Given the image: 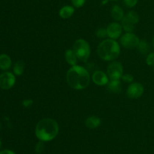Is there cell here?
<instances>
[{"instance_id": "obj_30", "label": "cell", "mask_w": 154, "mask_h": 154, "mask_svg": "<svg viewBox=\"0 0 154 154\" xmlns=\"http://www.w3.org/2000/svg\"><path fill=\"white\" fill-rule=\"evenodd\" d=\"M153 48H154V36L153 38Z\"/></svg>"}, {"instance_id": "obj_18", "label": "cell", "mask_w": 154, "mask_h": 154, "mask_svg": "<svg viewBox=\"0 0 154 154\" xmlns=\"http://www.w3.org/2000/svg\"><path fill=\"white\" fill-rule=\"evenodd\" d=\"M24 69H25V64H24V62L22 61V60L17 61L13 68L14 73L17 75H22L24 72Z\"/></svg>"}, {"instance_id": "obj_14", "label": "cell", "mask_w": 154, "mask_h": 154, "mask_svg": "<svg viewBox=\"0 0 154 154\" xmlns=\"http://www.w3.org/2000/svg\"><path fill=\"white\" fill-rule=\"evenodd\" d=\"M108 88L111 92L120 93L122 90V85L120 79H111V82H108Z\"/></svg>"}, {"instance_id": "obj_22", "label": "cell", "mask_w": 154, "mask_h": 154, "mask_svg": "<svg viewBox=\"0 0 154 154\" xmlns=\"http://www.w3.org/2000/svg\"><path fill=\"white\" fill-rule=\"evenodd\" d=\"M96 36L98 38H100V39H103V38L106 37L108 36L107 34V30L105 28H100L97 30L96 32Z\"/></svg>"}, {"instance_id": "obj_4", "label": "cell", "mask_w": 154, "mask_h": 154, "mask_svg": "<svg viewBox=\"0 0 154 154\" xmlns=\"http://www.w3.org/2000/svg\"><path fill=\"white\" fill-rule=\"evenodd\" d=\"M73 51H75L78 59L81 61L86 62L90 55V47L88 42L82 39L75 41L73 45Z\"/></svg>"}, {"instance_id": "obj_33", "label": "cell", "mask_w": 154, "mask_h": 154, "mask_svg": "<svg viewBox=\"0 0 154 154\" xmlns=\"http://www.w3.org/2000/svg\"><path fill=\"white\" fill-rule=\"evenodd\" d=\"M153 69H154V65H153Z\"/></svg>"}, {"instance_id": "obj_27", "label": "cell", "mask_w": 154, "mask_h": 154, "mask_svg": "<svg viewBox=\"0 0 154 154\" xmlns=\"http://www.w3.org/2000/svg\"><path fill=\"white\" fill-rule=\"evenodd\" d=\"M33 104V101L31 99H26V100H24L23 101L22 104L23 107H31L32 105Z\"/></svg>"}, {"instance_id": "obj_7", "label": "cell", "mask_w": 154, "mask_h": 154, "mask_svg": "<svg viewBox=\"0 0 154 154\" xmlns=\"http://www.w3.org/2000/svg\"><path fill=\"white\" fill-rule=\"evenodd\" d=\"M16 78L14 75L10 72H5L0 74V88L4 90L11 88L15 84Z\"/></svg>"}, {"instance_id": "obj_8", "label": "cell", "mask_w": 154, "mask_h": 154, "mask_svg": "<svg viewBox=\"0 0 154 154\" xmlns=\"http://www.w3.org/2000/svg\"><path fill=\"white\" fill-rule=\"evenodd\" d=\"M126 92L129 98H138L144 93V86L139 82H133L129 85Z\"/></svg>"}, {"instance_id": "obj_32", "label": "cell", "mask_w": 154, "mask_h": 154, "mask_svg": "<svg viewBox=\"0 0 154 154\" xmlns=\"http://www.w3.org/2000/svg\"><path fill=\"white\" fill-rule=\"evenodd\" d=\"M0 129H1V123H0Z\"/></svg>"}, {"instance_id": "obj_5", "label": "cell", "mask_w": 154, "mask_h": 154, "mask_svg": "<svg viewBox=\"0 0 154 154\" xmlns=\"http://www.w3.org/2000/svg\"><path fill=\"white\" fill-rule=\"evenodd\" d=\"M123 66L118 61H113L107 68L108 77L111 79H120L123 76Z\"/></svg>"}, {"instance_id": "obj_25", "label": "cell", "mask_w": 154, "mask_h": 154, "mask_svg": "<svg viewBox=\"0 0 154 154\" xmlns=\"http://www.w3.org/2000/svg\"><path fill=\"white\" fill-rule=\"evenodd\" d=\"M86 0H72L73 5L76 8H81L85 4Z\"/></svg>"}, {"instance_id": "obj_2", "label": "cell", "mask_w": 154, "mask_h": 154, "mask_svg": "<svg viewBox=\"0 0 154 154\" xmlns=\"http://www.w3.org/2000/svg\"><path fill=\"white\" fill-rule=\"evenodd\" d=\"M59 132L57 121L51 118H45L38 122L35 127V135L42 141H51L55 138Z\"/></svg>"}, {"instance_id": "obj_1", "label": "cell", "mask_w": 154, "mask_h": 154, "mask_svg": "<svg viewBox=\"0 0 154 154\" xmlns=\"http://www.w3.org/2000/svg\"><path fill=\"white\" fill-rule=\"evenodd\" d=\"M66 79L69 85L74 89L81 90L90 85V76L88 71L81 66H72L68 70Z\"/></svg>"}, {"instance_id": "obj_12", "label": "cell", "mask_w": 154, "mask_h": 154, "mask_svg": "<svg viewBox=\"0 0 154 154\" xmlns=\"http://www.w3.org/2000/svg\"><path fill=\"white\" fill-rule=\"evenodd\" d=\"M101 122H101L100 118L96 116H92L86 119L85 124L87 128L93 129V128H98L101 125Z\"/></svg>"}, {"instance_id": "obj_9", "label": "cell", "mask_w": 154, "mask_h": 154, "mask_svg": "<svg viewBox=\"0 0 154 154\" xmlns=\"http://www.w3.org/2000/svg\"><path fill=\"white\" fill-rule=\"evenodd\" d=\"M107 34L111 39H117L121 36L123 27L119 23L114 22L110 24L107 27Z\"/></svg>"}, {"instance_id": "obj_17", "label": "cell", "mask_w": 154, "mask_h": 154, "mask_svg": "<svg viewBox=\"0 0 154 154\" xmlns=\"http://www.w3.org/2000/svg\"><path fill=\"white\" fill-rule=\"evenodd\" d=\"M122 27L123 30L127 33H132L135 30V24L129 21L126 17L124 16L123 19L122 20Z\"/></svg>"}, {"instance_id": "obj_20", "label": "cell", "mask_w": 154, "mask_h": 154, "mask_svg": "<svg viewBox=\"0 0 154 154\" xmlns=\"http://www.w3.org/2000/svg\"><path fill=\"white\" fill-rule=\"evenodd\" d=\"M125 17H126L129 21L133 23L135 25L139 21V16H138V14L135 11H129L126 14V15Z\"/></svg>"}, {"instance_id": "obj_21", "label": "cell", "mask_w": 154, "mask_h": 154, "mask_svg": "<svg viewBox=\"0 0 154 154\" xmlns=\"http://www.w3.org/2000/svg\"><path fill=\"white\" fill-rule=\"evenodd\" d=\"M45 143H44V141H40L38 143H37V144L35 145V151L36 153L38 154H40L42 152H43L44 149H45Z\"/></svg>"}, {"instance_id": "obj_6", "label": "cell", "mask_w": 154, "mask_h": 154, "mask_svg": "<svg viewBox=\"0 0 154 154\" xmlns=\"http://www.w3.org/2000/svg\"><path fill=\"white\" fill-rule=\"evenodd\" d=\"M140 40L138 36L132 33H127L120 38V44L126 48H135L138 46Z\"/></svg>"}, {"instance_id": "obj_29", "label": "cell", "mask_w": 154, "mask_h": 154, "mask_svg": "<svg viewBox=\"0 0 154 154\" xmlns=\"http://www.w3.org/2000/svg\"><path fill=\"white\" fill-rule=\"evenodd\" d=\"M1 146H2V140H1V138H0V148H1Z\"/></svg>"}, {"instance_id": "obj_24", "label": "cell", "mask_w": 154, "mask_h": 154, "mask_svg": "<svg viewBox=\"0 0 154 154\" xmlns=\"http://www.w3.org/2000/svg\"><path fill=\"white\" fill-rule=\"evenodd\" d=\"M146 62L149 66H153L154 65V52L150 53L147 55V59H146Z\"/></svg>"}, {"instance_id": "obj_31", "label": "cell", "mask_w": 154, "mask_h": 154, "mask_svg": "<svg viewBox=\"0 0 154 154\" xmlns=\"http://www.w3.org/2000/svg\"><path fill=\"white\" fill-rule=\"evenodd\" d=\"M111 1H117V0H111Z\"/></svg>"}, {"instance_id": "obj_19", "label": "cell", "mask_w": 154, "mask_h": 154, "mask_svg": "<svg viewBox=\"0 0 154 154\" xmlns=\"http://www.w3.org/2000/svg\"><path fill=\"white\" fill-rule=\"evenodd\" d=\"M138 50H139L140 52L143 54H147L150 51V45L147 43V42L146 40H140L139 44H138Z\"/></svg>"}, {"instance_id": "obj_28", "label": "cell", "mask_w": 154, "mask_h": 154, "mask_svg": "<svg viewBox=\"0 0 154 154\" xmlns=\"http://www.w3.org/2000/svg\"><path fill=\"white\" fill-rule=\"evenodd\" d=\"M0 154H15V152L11 149H3L0 151Z\"/></svg>"}, {"instance_id": "obj_10", "label": "cell", "mask_w": 154, "mask_h": 154, "mask_svg": "<svg viewBox=\"0 0 154 154\" xmlns=\"http://www.w3.org/2000/svg\"><path fill=\"white\" fill-rule=\"evenodd\" d=\"M92 79L98 85H105L108 83V75L101 70H96L92 75Z\"/></svg>"}, {"instance_id": "obj_11", "label": "cell", "mask_w": 154, "mask_h": 154, "mask_svg": "<svg viewBox=\"0 0 154 154\" xmlns=\"http://www.w3.org/2000/svg\"><path fill=\"white\" fill-rule=\"evenodd\" d=\"M11 59L8 54H0V69L2 70H8L11 66Z\"/></svg>"}, {"instance_id": "obj_3", "label": "cell", "mask_w": 154, "mask_h": 154, "mask_svg": "<svg viewBox=\"0 0 154 154\" xmlns=\"http://www.w3.org/2000/svg\"><path fill=\"white\" fill-rule=\"evenodd\" d=\"M97 53L99 57H101L102 60L112 61L117 59L120 55V45L114 39H105L99 45Z\"/></svg>"}, {"instance_id": "obj_23", "label": "cell", "mask_w": 154, "mask_h": 154, "mask_svg": "<svg viewBox=\"0 0 154 154\" xmlns=\"http://www.w3.org/2000/svg\"><path fill=\"white\" fill-rule=\"evenodd\" d=\"M138 0H123V3L128 8H133L138 3Z\"/></svg>"}, {"instance_id": "obj_16", "label": "cell", "mask_w": 154, "mask_h": 154, "mask_svg": "<svg viewBox=\"0 0 154 154\" xmlns=\"http://www.w3.org/2000/svg\"><path fill=\"white\" fill-rule=\"evenodd\" d=\"M65 57H66V61H67V63L69 64L72 65V66H75L77 64L78 57H77L76 54H75L73 49H68L65 52Z\"/></svg>"}, {"instance_id": "obj_15", "label": "cell", "mask_w": 154, "mask_h": 154, "mask_svg": "<svg viewBox=\"0 0 154 154\" xmlns=\"http://www.w3.org/2000/svg\"><path fill=\"white\" fill-rule=\"evenodd\" d=\"M75 13V8L72 6L70 5H66L63 6L61 9L60 10L59 14L63 19H68V18H71Z\"/></svg>"}, {"instance_id": "obj_13", "label": "cell", "mask_w": 154, "mask_h": 154, "mask_svg": "<svg viewBox=\"0 0 154 154\" xmlns=\"http://www.w3.org/2000/svg\"><path fill=\"white\" fill-rule=\"evenodd\" d=\"M111 16L116 21H122L124 18V12L123 8L117 5H115L111 8Z\"/></svg>"}, {"instance_id": "obj_26", "label": "cell", "mask_w": 154, "mask_h": 154, "mask_svg": "<svg viewBox=\"0 0 154 154\" xmlns=\"http://www.w3.org/2000/svg\"><path fill=\"white\" fill-rule=\"evenodd\" d=\"M122 79H123V80L124 82H132V81H133V76H132V75H130V74H125V75H123V76H122Z\"/></svg>"}]
</instances>
